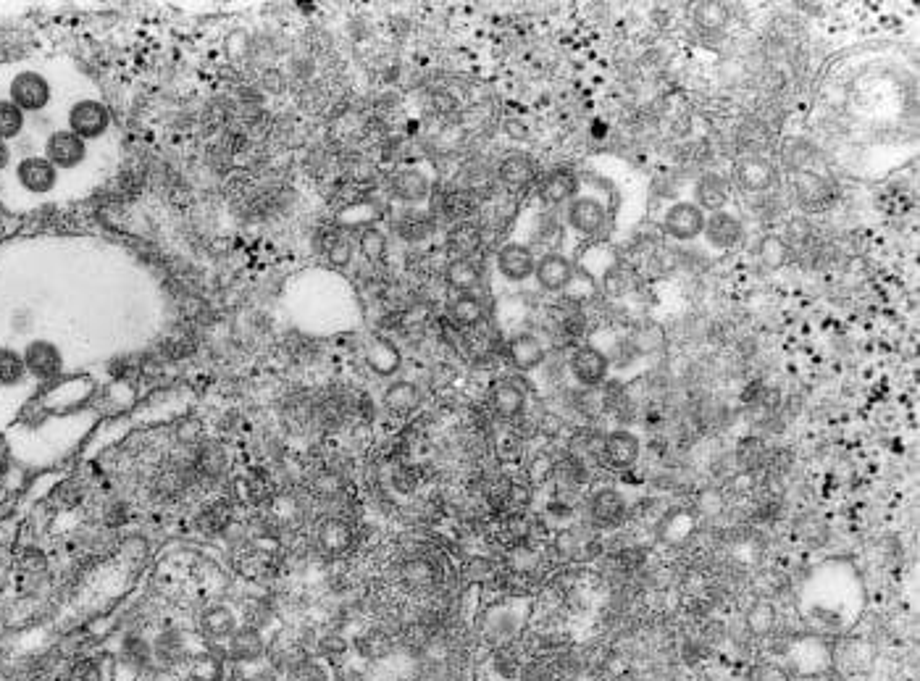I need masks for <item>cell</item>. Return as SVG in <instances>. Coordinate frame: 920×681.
Segmentation results:
<instances>
[{
  "instance_id": "obj_1",
  "label": "cell",
  "mask_w": 920,
  "mask_h": 681,
  "mask_svg": "<svg viewBox=\"0 0 920 681\" xmlns=\"http://www.w3.org/2000/svg\"><path fill=\"white\" fill-rule=\"evenodd\" d=\"M53 82L45 77L43 71L22 69L16 71L8 82V100L19 106L24 114H43L53 103Z\"/></svg>"
},
{
  "instance_id": "obj_2",
  "label": "cell",
  "mask_w": 920,
  "mask_h": 681,
  "mask_svg": "<svg viewBox=\"0 0 920 681\" xmlns=\"http://www.w3.org/2000/svg\"><path fill=\"white\" fill-rule=\"evenodd\" d=\"M66 129L79 140H103L111 132V111L98 98H77L66 111Z\"/></svg>"
},
{
  "instance_id": "obj_3",
  "label": "cell",
  "mask_w": 920,
  "mask_h": 681,
  "mask_svg": "<svg viewBox=\"0 0 920 681\" xmlns=\"http://www.w3.org/2000/svg\"><path fill=\"white\" fill-rule=\"evenodd\" d=\"M14 182L22 187L27 195L43 198V195L56 192L58 182H61V171L50 164L45 156H37V153H32V156H22L19 161H16Z\"/></svg>"
},
{
  "instance_id": "obj_4",
  "label": "cell",
  "mask_w": 920,
  "mask_h": 681,
  "mask_svg": "<svg viewBox=\"0 0 920 681\" xmlns=\"http://www.w3.org/2000/svg\"><path fill=\"white\" fill-rule=\"evenodd\" d=\"M43 156L48 158L50 164L56 166L58 171H77L79 166L87 164L90 158V145L85 140H79L74 132L69 129H53L48 132L43 142Z\"/></svg>"
},
{
  "instance_id": "obj_5",
  "label": "cell",
  "mask_w": 920,
  "mask_h": 681,
  "mask_svg": "<svg viewBox=\"0 0 920 681\" xmlns=\"http://www.w3.org/2000/svg\"><path fill=\"white\" fill-rule=\"evenodd\" d=\"M32 382H53L64 371V353L56 342L29 340L22 350Z\"/></svg>"
},
{
  "instance_id": "obj_6",
  "label": "cell",
  "mask_w": 920,
  "mask_h": 681,
  "mask_svg": "<svg viewBox=\"0 0 920 681\" xmlns=\"http://www.w3.org/2000/svg\"><path fill=\"white\" fill-rule=\"evenodd\" d=\"M705 211L697 208L689 200H681V203H673L671 208L666 211V219H663V229H666V235L673 237V240H697L702 235V229H705Z\"/></svg>"
},
{
  "instance_id": "obj_7",
  "label": "cell",
  "mask_w": 920,
  "mask_h": 681,
  "mask_svg": "<svg viewBox=\"0 0 920 681\" xmlns=\"http://www.w3.org/2000/svg\"><path fill=\"white\" fill-rule=\"evenodd\" d=\"M534 266H537V258L524 242H508L497 253V271L508 282H526L529 277H534Z\"/></svg>"
},
{
  "instance_id": "obj_8",
  "label": "cell",
  "mask_w": 920,
  "mask_h": 681,
  "mask_svg": "<svg viewBox=\"0 0 920 681\" xmlns=\"http://www.w3.org/2000/svg\"><path fill=\"white\" fill-rule=\"evenodd\" d=\"M639 450H642V447H639L637 434L623 432V429L605 434L600 442L602 461L608 463V466H613V469H631V466L637 463Z\"/></svg>"
},
{
  "instance_id": "obj_9",
  "label": "cell",
  "mask_w": 920,
  "mask_h": 681,
  "mask_svg": "<svg viewBox=\"0 0 920 681\" xmlns=\"http://www.w3.org/2000/svg\"><path fill=\"white\" fill-rule=\"evenodd\" d=\"M534 277H537L542 290H547V292L566 290L568 284L574 282V263L568 261L566 256H560V253H545L542 258H537Z\"/></svg>"
},
{
  "instance_id": "obj_10",
  "label": "cell",
  "mask_w": 920,
  "mask_h": 681,
  "mask_svg": "<svg viewBox=\"0 0 920 681\" xmlns=\"http://www.w3.org/2000/svg\"><path fill=\"white\" fill-rule=\"evenodd\" d=\"M568 224L581 232V235H600L608 224V213L602 208L600 200L595 198H576L568 208Z\"/></svg>"
},
{
  "instance_id": "obj_11",
  "label": "cell",
  "mask_w": 920,
  "mask_h": 681,
  "mask_svg": "<svg viewBox=\"0 0 920 681\" xmlns=\"http://www.w3.org/2000/svg\"><path fill=\"white\" fill-rule=\"evenodd\" d=\"M736 182L744 187L747 192H765L773 185L776 179V169L768 158L763 156H744L736 164Z\"/></svg>"
},
{
  "instance_id": "obj_12",
  "label": "cell",
  "mask_w": 920,
  "mask_h": 681,
  "mask_svg": "<svg viewBox=\"0 0 920 681\" xmlns=\"http://www.w3.org/2000/svg\"><path fill=\"white\" fill-rule=\"evenodd\" d=\"M571 374L584 387H595V384H600L608 376V358L597 348H592V345H584L571 358Z\"/></svg>"
},
{
  "instance_id": "obj_13",
  "label": "cell",
  "mask_w": 920,
  "mask_h": 681,
  "mask_svg": "<svg viewBox=\"0 0 920 681\" xmlns=\"http://www.w3.org/2000/svg\"><path fill=\"white\" fill-rule=\"evenodd\" d=\"M702 232H705V237H708V242L713 248L729 250L734 248L736 242L742 240V221L726 211H715L705 219V229H702Z\"/></svg>"
},
{
  "instance_id": "obj_14",
  "label": "cell",
  "mask_w": 920,
  "mask_h": 681,
  "mask_svg": "<svg viewBox=\"0 0 920 681\" xmlns=\"http://www.w3.org/2000/svg\"><path fill=\"white\" fill-rule=\"evenodd\" d=\"M29 379L27 363H24L22 350L11 348V345H0V390L3 392H16L24 390Z\"/></svg>"
},
{
  "instance_id": "obj_15",
  "label": "cell",
  "mask_w": 920,
  "mask_h": 681,
  "mask_svg": "<svg viewBox=\"0 0 920 681\" xmlns=\"http://www.w3.org/2000/svg\"><path fill=\"white\" fill-rule=\"evenodd\" d=\"M508 358L518 371H534L545 361V345L529 332L516 334L508 345Z\"/></svg>"
},
{
  "instance_id": "obj_16",
  "label": "cell",
  "mask_w": 920,
  "mask_h": 681,
  "mask_svg": "<svg viewBox=\"0 0 920 681\" xmlns=\"http://www.w3.org/2000/svg\"><path fill=\"white\" fill-rule=\"evenodd\" d=\"M392 195L403 203H424L429 198V177L421 169H400L392 177Z\"/></svg>"
},
{
  "instance_id": "obj_17",
  "label": "cell",
  "mask_w": 920,
  "mask_h": 681,
  "mask_svg": "<svg viewBox=\"0 0 920 681\" xmlns=\"http://www.w3.org/2000/svg\"><path fill=\"white\" fill-rule=\"evenodd\" d=\"M694 198H697L694 206L702 211H723V206L729 203V182L721 174H705L694 187Z\"/></svg>"
},
{
  "instance_id": "obj_18",
  "label": "cell",
  "mask_w": 920,
  "mask_h": 681,
  "mask_svg": "<svg viewBox=\"0 0 920 681\" xmlns=\"http://www.w3.org/2000/svg\"><path fill=\"white\" fill-rule=\"evenodd\" d=\"M492 408H495L500 419H516V416H521L526 408L524 387L510 382V379L497 382L495 390H492Z\"/></svg>"
},
{
  "instance_id": "obj_19",
  "label": "cell",
  "mask_w": 920,
  "mask_h": 681,
  "mask_svg": "<svg viewBox=\"0 0 920 681\" xmlns=\"http://www.w3.org/2000/svg\"><path fill=\"white\" fill-rule=\"evenodd\" d=\"M537 169H534V161H531L526 153H508V156L500 161V169H497V177L503 182L505 187L510 190H521L534 179Z\"/></svg>"
},
{
  "instance_id": "obj_20",
  "label": "cell",
  "mask_w": 920,
  "mask_h": 681,
  "mask_svg": "<svg viewBox=\"0 0 920 681\" xmlns=\"http://www.w3.org/2000/svg\"><path fill=\"white\" fill-rule=\"evenodd\" d=\"M574 192H576V177L571 174V171L560 169V171H552L550 177L542 182V187H539V200H542L545 206L555 208V206H560V203H566L568 198H574Z\"/></svg>"
},
{
  "instance_id": "obj_21",
  "label": "cell",
  "mask_w": 920,
  "mask_h": 681,
  "mask_svg": "<svg viewBox=\"0 0 920 681\" xmlns=\"http://www.w3.org/2000/svg\"><path fill=\"white\" fill-rule=\"evenodd\" d=\"M589 513L592 521L600 526H613L623 516V500L616 490H600L589 500Z\"/></svg>"
},
{
  "instance_id": "obj_22",
  "label": "cell",
  "mask_w": 920,
  "mask_h": 681,
  "mask_svg": "<svg viewBox=\"0 0 920 681\" xmlns=\"http://www.w3.org/2000/svg\"><path fill=\"white\" fill-rule=\"evenodd\" d=\"M263 650H266V642L255 629H240V632H234L232 639H229V658L240 660V663H255V660H261Z\"/></svg>"
},
{
  "instance_id": "obj_23",
  "label": "cell",
  "mask_w": 920,
  "mask_h": 681,
  "mask_svg": "<svg viewBox=\"0 0 920 681\" xmlns=\"http://www.w3.org/2000/svg\"><path fill=\"white\" fill-rule=\"evenodd\" d=\"M447 282L453 290H458V295L463 292H474L482 284V271L471 258H455L447 266Z\"/></svg>"
},
{
  "instance_id": "obj_24",
  "label": "cell",
  "mask_w": 920,
  "mask_h": 681,
  "mask_svg": "<svg viewBox=\"0 0 920 681\" xmlns=\"http://www.w3.org/2000/svg\"><path fill=\"white\" fill-rule=\"evenodd\" d=\"M200 632L206 634L211 639H232V634L237 632V621H234V613L229 608H208L200 618Z\"/></svg>"
},
{
  "instance_id": "obj_25",
  "label": "cell",
  "mask_w": 920,
  "mask_h": 681,
  "mask_svg": "<svg viewBox=\"0 0 920 681\" xmlns=\"http://www.w3.org/2000/svg\"><path fill=\"white\" fill-rule=\"evenodd\" d=\"M450 316L458 327H476L484 319V303L474 292H463L450 303Z\"/></svg>"
},
{
  "instance_id": "obj_26",
  "label": "cell",
  "mask_w": 920,
  "mask_h": 681,
  "mask_svg": "<svg viewBox=\"0 0 920 681\" xmlns=\"http://www.w3.org/2000/svg\"><path fill=\"white\" fill-rule=\"evenodd\" d=\"M27 129V114L8 98H0V140L14 142Z\"/></svg>"
},
{
  "instance_id": "obj_27",
  "label": "cell",
  "mask_w": 920,
  "mask_h": 681,
  "mask_svg": "<svg viewBox=\"0 0 920 681\" xmlns=\"http://www.w3.org/2000/svg\"><path fill=\"white\" fill-rule=\"evenodd\" d=\"M418 400H421V395H418V387L413 382H395L384 392V405L392 413H411Z\"/></svg>"
},
{
  "instance_id": "obj_28",
  "label": "cell",
  "mask_w": 920,
  "mask_h": 681,
  "mask_svg": "<svg viewBox=\"0 0 920 681\" xmlns=\"http://www.w3.org/2000/svg\"><path fill=\"white\" fill-rule=\"evenodd\" d=\"M447 240H450V250L455 253V258H471L476 250H479V245H482V232H479V227H474V224L463 221V224H458V227L450 232Z\"/></svg>"
},
{
  "instance_id": "obj_29",
  "label": "cell",
  "mask_w": 920,
  "mask_h": 681,
  "mask_svg": "<svg viewBox=\"0 0 920 681\" xmlns=\"http://www.w3.org/2000/svg\"><path fill=\"white\" fill-rule=\"evenodd\" d=\"M368 366L376 371V374H392V371L400 366V353L395 350V345L384 340H374L371 342V348H368Z\"/></svg>"
},
{
  "instance_id": "obj_30",
  "label": "cell",
  "mask_w": 920,
  "mask_h": 681,
  "mask_svg": "<svg viewBox=\"0 0 920 681\" xmlns=\"http://www.w3.org/2000/svg\"><path fill=\"white\" fill-rule=\"evenodd\" d=\"M794 190H797V200H800L802 206H807V208H818L823 200L828 198L823 179L815 177V174H802V177H797V182H794Z\"/></svg>"
},
{
  "instance_id": "obj_31",
  "label": "cell",
  "mask_w": 920,
  "mask_h": 681,
  "mask_svg": "<svg viewBox=\"0 0 920 681\" xmlns=\"http://www.w3.org/2000/svg\"><path fill=\"white\" fill-rule=\"evenodd\" d=\"M692 19L702 29H723L729 22V8L723 3H697L692 11Z\"/></svg>"
},
{
  "instance_id": "obj_32",
  "label": "cell",
  "mask_w": 920,
  "mask_h": 681,
  "mask_svg": "<svg viewBox=\"0 0 920 681\" xmlns=\"http://www.w3.org/2000/svg\"><path fill=\"white\" fill-rule=\"evenodd\" d=\"M321 542L326 545V550L342 553L350 545V529L342 521H326L324 529H321Z\"/></svg>"
},
{
  "instance_id": "obj_33",
  "label": "cell",
  "mask_w": 920,
  "mask_h": 681,
  "mask_svg": "<svg viewBox=\"0 0 920 681\" xmlns=\"http://www.w3.org/2000/svg\"><path fill=\"white\" fill-rule=\"evenodd\" d=\"M397 229H400V235H403L405 240L418 242L432 235V221L426 219V216H418V213H408V216L400 221V227Z\"/></svg>"
},
{
  "instance_id": "obj_34",
  "label": "cell",
  "mask_w": 920,
  "mask_h": 681,
  "mask_svg": "<svg viewBox=\"0 0 920 681\" xmlns=\"http://www.w3.org/2000/svg\"><path fill=\"white\" fill-rule=\"evenodd\" d=\"M387 250V240L379 229H366L361 235V253L368 261H379Z\"/></svg>"
},
{
  "instance_id": "obj_35",
  "label": "cell",
  "mask_w": 920,
  "mask_h": 681,
  "mask_svg": "<svg viewBox=\"0 0 920 681\" xmlns=\"http://www.w3.org/2000/svg\"><path fill=\"white\" fill-rule=\"evenodd\" d=\"M326 256L334 266H347V263L353 261V242L345 240V237H334L329 242V250H326Z\"/></svg>"
},
{
  "instance_id": "obj_36",
  "label": "cell",
  "mask_w": 920,
  "mask_h": 681,
  "mask_svg": "<svg viewBox=\"0 0 920 681\" xmlns=\"http://www.w3.org/2000/svg\"><path fill=\"white\" fill-rule=\"evenodd\" d=\"M11 161H14V150H11V145H8V142L0 140V174H3V171H6L8 166H11Z\"/></svg>"
},
{
  "instance_id": "obj_37",
  "label": "cell",
  "mask_w": 920,
  "mask_h": 681,
  "mask_svg": "<svg viewBox=\"0 0 920 681\" xmlns=\"http://www.w3.org/2000/svg\"><path fill=\"white\" fill-rule=\"evenodd\" d=\"M505 129H508L510 137H516V140H524V137L529 135V129H526V124H518V121H508V124H505Z\"/></svg>"
},
{
  "instance_id": "obj_38",
  "label": "cell",
  "mask_w": 920,
  "mask_h": 681,
  "mask_svg": "<svg viewBox=\"0 0 920 681\" xmlns=\"http://www.w3.org/2000/svg\"><path fill=\"white\" fill-rule=\"evenodd\" d=\"M0 235H3V227H0Z\"/></svg>"
}]
</instances>
